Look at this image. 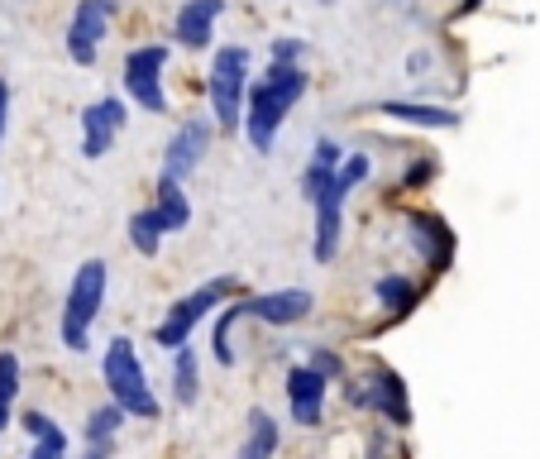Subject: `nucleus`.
<instances>
[{
	"instance_id": "obj_1",
	"label": "nucleus",
	"mask_w": 540,
	"mask_h": 459,
	"mask_svg": "<svg viewBox=\"0 0 540 459\" xmlns=\"http://www.w3.org/2000/svg\"><path fill=\"white\" fill-rule=\"evenodd\" d=\"M306 96V72L297 63H273L268 77H263L254 96H249V115H244V130H249V144L259 153H273V139H278L287 110Z\"/></svg>"
},
{
	"instance_id": "obj_2",
	"label": "nucleus",
	"mask_w": 540,
	"mask_h": 459,
	"mask_svg": "<svg viewBox=\"0 0 540 459\" xmlns=\"http://www.w3.org/2000/svg\"><path fill=\"white\" fill-rule=\"evenodd\" d=\"M106 388L110 402H120L125 416H158V397H153L149 378H144V364H139V350H134L125 335H115L106 350Z\"/></svg>"
},
{
	"instance_id": "obj_3",
	"label": "nucleus",
	"mask_w": 540,
	"mask_h": 459,
	"mask_svg": "<svg viewBox=\"0 0 540 459\" xmlns=\"http://www.w3.org/2000/svg\"><path fill=\"white\" fill-rule=\"evenodd\" d=\"M106 302V263L101 259H87L77 268V278L67 287V306H63V345L67 350H87L91 340V321H96V311Z\"/></svg>"
},
{
	"instance_id": "obj_4",
	"label": "nucleus",
	"mask_w": 540,
	"mask_h": 459,
	"mask_svg": "<svg viewBox=\"0 0 540 459\" xmlns=\"http://www.w3.org/2000/svg\"><path fill=\"white\" fill-rule=\"evenodd\" d=\"M230 292H235V283H225V278H220V283L196 287L192 297H182V302H177L173 311H168V316L153 326V340H158L163 350H182V345L192 340L196 321H206V316H211V306H220L225 297H230Z\"/></svg>"
},
{
	"instance_id": "obj_5",
	"label": "nucleus",
	"mask_w": 540,
	"mask_h": 459,
	"mask_svg": "<svg viewBox=\"0 0 540 459\" xmlns=\"http://www.w3.org/2000/svg\"><path fill=\"white\" fill-rule=\"evenodd\" d=\"M244 87H249V53L244 48H220L216 63H211V106H216V120L225 130H235Z\"/></svg>"
},
{
	"instance_id": "obj_6",
	"label": "nucleus",
	"mask_w": 540,
	"mask_h": 459,
	"mask_svg": "<svg viewBox=\"0 0 540 459\" xmlns=\"http://www.w3.org/2000/svg\"><path fill=\"white\" fill-rule=\"evenodd\" d=\"M163 67H168V48L163 44H144L125 58V91L144 110H168V96H163Z\"/></svg>"
},
{
	"instance_id": "obj_7",
	"label": "nucleus",
	"mask_w": 540,
	"mask_h": 459,
	"mask_svg": "<svg viewBox=\"0 0 540 459\" xmlns=\"http://www.w3.org/2000/svg\"><path fill=\"white\" fill-rule=\"evenodd\" d=\"M110 15H115V0H82V5H77L72 29H67V53H72V63H82V67L96 63V48L106 39Z\"/></svg>"
},
{
	"instance_id": "obj_8",
	"label": "nucleus",
	"mask_w": 540,
	"mask_h": 459,
	"mask_svg": "<svg viewBox=\"0 0 540 459\" xmlns=\"http://www.w3.org/2000/svg\"><path fill=\"white\" fill-rule=\"evenodd\" d=\"M311 292L302 287H282V292H263L254 302H239V316H254V321H273V326H292V321H302L311 316Z\"/></svg>"
},
{
	"instance_id": "obj_9",
	"label": "nucleus",
	"mask_w": 540,
	"mask_h": 459,
	"mask_svg": "<svg viewBox=\"0 0 540 459\" xmlns=\"http://www.w3.org/2000/svg\"><path fill=\"white\" fill-rule=\"evenodd\" d=\"M125 130V106L106 96V101H96V106L82 110V153L87 158H106L110 153V139Z\"/></svg>"
},
{
	"instance_id": "obj_10",
	"label": "nucleus",
	"mask_w": 540,
	"mask_h": 459,
	"mask_svg": "<svg viewBox=\"0 0 540 459\" xmlns=\"http://www.w3.org/2000/svg\"><path fill=\"white\" fill-rule=\"evenodd\" d=\"M206 144H211V125L206 120H187L182 130L173 134V144H168V153H163V177H182L196 173V163L206 158Z\"/></svg>"
},
{
	"instance_id": "obj_11",
	"label": "nucleus",
	"mask_w": 540,
	"mask_h": 459,
	"mask_svg": "<svg viewBox=\"0 0 540 459\" xmlns=\"http://www.w3.org/2000/svg\"><path fill=\"white\" fill-rule=\"evenodd\" d=\"M287 402H292V421L316 426L325 412V373H316L311 364L287 373Z\"/></svg>"
},
{
	"instance_id": "obj_12",
	"label": "nucleus",
	"mask_w": 540,
	"mask_h": 459,
	"mask_svg": "<svg viewBox=\"0 0 540 459\" xmlns=\"http://www.w3.org/2000/svg\"><path fill=\"white\" fill-rule=\"evenodd\" d=\"M354 402H359V407H378V412H388V421H397V426H407V421H411L407 393H402V378L388 373V369H373L368 388H359Z\"/></svg>"
},
{
	"instance_id": "obj_13",
	"label": "nucleus",
	"mask_w": 540,
	"mask_h": 459,
	"mask_svg": "<svg viewBox=\"0 0 540 459\" xmlns=\"http://www.w3.org/2000/svg\"><path fill=\"white\" fill-rule=\"evenodd\" d=\"M225 15V0H187L177 10V44L182 48H206L211 44V24Z\"/></svg>"
},
{
	"instance_id": "obj_14",
	"label": "nucleus",
	"mask_w": 540,
	"mask_h": 459,
	"mask_svg": "<svg viewBox=\"0 0 540 459\" xmlns=\"http://www.w3.org/2000/svg\"><path fill=\"white\" fill-rule=\"evenodd\" d=\"M345 197L335 182H330V192L316 201V259L330 263L335 259V249H340V211H345Z\"/></svg>"
},
{
	"instance_id": "obj_15",
	"label": "nucleus",
	"mask_w": 540,
	"mask_h": 459,
	"mask_svg": "<svg viewBox=\"0 0 540 459\" xmlns=\"http://www.w3.org/2000/svg\"><path fill=\"white\" fill-rule=\"evenodd\" d=\"M149 211L158 216L163 230H187V220H192V201H187V192H182L177 177H158V197H153Z\"/></svg>"
},
{
	"instance_id": "obj_16",
	"label": "nucleus",
	"mask_w": 540,
	"mask_h": 459,
	"mask_svg": "<svg viewBox=\"0 0 540 459\" xmlns=\"http://www.w3.org/2000/svg\"><path fill=\"white\" fill-rule=\"evenodd\" d=\"M278 421L268 412H249V436H244V445H239L235 459H273L278 455Z\"/></svg>"
},
{
	"instance_id": "obj_17",
	"label": "nucleus",
	"mask_w": 540,
	"mask_h": 459,
	"mask_svg": "<svg viewBox=\"0 0 540 459\" xmlns=\"http://www.w3.org/2000/svg\"><path fill=\"white\" fill-rule=\"evenodd\" d=\"M383 115H392V120H407V125H431V130H454V125H459V115H454V110H445V106H411V101H388Z\"/></svg>"
},
{
	"instance_id": "obj_18",
	"label": "nucleus",
	"mask_w": 540,
	"mask_h": 459,
	"mask_svg": "<svg viewBox=\"0 0 540 459\" xmlns=\"http://www.w3.org/2000/svg\"><path fill=\"white\" fill-rule=\"evenodd\" d=\"M173 383H177V402H182V407H192V402H196V388H201V364H196V350H192V345H182V350H177Z\"/></svg>"
},
{
	"instance_id": "obj_19",
	"label": "nucleus",
	"mask_w": 540,
	"mask_h": 459,
	"mask_svg": "<svg viewBox=\"0 0 540 459\" xmlns=\"http://www.w3.org/2000/svg\"><path fill=\"white\" fill-rule=\"evenodd\" d=\"M15 393H20V359L15 354H0V431L15 416Z\"/></svg>"
},
{
	"instance_id": "obj_20",
	"label": "nucleus",
	"mask_w": 540,
	"mask_h": 459,
	"mask_svg": "<svg viewBox=\"0 0 540 459\" xmlns=\"http://www.w3.org/2000/svg\"><path fill=\"white\" fill-rule=\"evenodd\" d=\"M130 240H134V249H139L144 259H153V254H158V244H163V225H158V216H153V211H139V216L130 220Z\"/></svg>"
},
{
	"instance_id": "obj_21",
	"label": "nucleus",
	"mask_w": 540,
	"mask_h": 459,
	"mask_svg": "<svg viewBox=\"0 0 540 459\" xmlns=\"http://www.w3.org/2000/svg\"><path fill=\"white\" fill-rule=\"evenodd\" d=\"M24 431L34 436V445H44V450H67V431L44 412H29L24 416Z\"/></svg>"
},
{
	"instance_id": "obj_22",
	"label": "nucleus",
	"mask_w": 540,
	"mask_h": 459,
	"mask_svg": "<svg viewBox=\"0 0 540 459\" xmlns=\"http://www.w3.org/2000/svg\"><path fill=\"white\" fill-rule=\"evenodd\" d=\"M120 421H125V407H120V402H110V407H101V412L91 416L87 440H91V445H110V436L120 431Z\"/></svg>"
},
{
	"instance_id": "obj_23",
	"label": "nucleus",
	"mask_w": 540,
	"mask_h": 459,
	"mask_svg": "<svg viewBox=\"0 0 540 459\" xmlns=\"http://www.w3.org/2000/svg\"><path fill=\"white\" fill-rule=\"evenodd\" d=\"M330 182H335V168H330V163H321V158H311V168L302 173V197L316 206V201L330 192Z\"/></svg>"
},
{
	"instance_id": "obj_24",
	"label": "nucleus",
	"mask_w": 540,
	"mask_h": 459,
	"mask_svg": "<svg viewBox=\"0 0 540 459\" xmlns=\"http://www.w3.org/2000/svg\"><path fill=\"white\" fill-rule=\"evenodd\" d=\"M378 302L392 311H407V306H416V287L407 278H378Z\"/></svg>"
},
{
	"instance_id": "obj_25",
	"label": "nucleus",
	"mask_w": 540,
	"mask_h": 459,
	"mask_svg": "<svg viewBox=\"0 0 540 459\" xmlns=\"http://www.w3.org/2000/svg\"><path fill=\"white\" fill-rule=\"evenodd\" d=\"M364 177H368V158H364V153H349V163L335 168V187H340V192H354Z\"/></svg>"
},
{
	"instance_id": "obj_26",
	"label": "nucleus",
	"mask_w": 540,
	"mask_h": 459,
	"mask_svg": "<svg viewBox=\"0 0 540 459\" xmlns=\"http://www.w3.org/2000/svg\"><path fill=\"white\" fill-rule=\"evenodd\" d=\"M411 225H416V230H421V235H426V240H450V235H445V225H440V220L411 216ZM445 263H450V244H440V249H435V268H445Z\"/></svg>"
},
{
	"instance_id": "obj_27",
	"label": "nucleus",
	"mask_w": 540,
	"mask_h": 459,
	"mask_svg": "<svg viewBox=\"0 0 540 459\" xmlns=\"http://www.w3.org/2000/svg\"><path fill=\"white\" fill-rule=\"evenodd\" d=\"M302 53H306L302 39H278V44H273V63H297Z\"/></svg>"
},
{
	"instance_id": "obj_28",
	"label": "nucleus",
	"mask_w": 540,
	"mask_h": 459,
	"mask_svg": "<svg viewBox=\"0 0 540 459\" xmlns=\"http://www.w3.org/2000/svg\"><path fill=\"white\" fill-rule=\"evenodd\" d=\"M311 369H316V373H340V359H335V354H316V359H311Z\"/></svg>"
},
{
	"instance_id": "obj_29",
	"label": "nucleus",
	"mask_w": 540,
	"mask_h": 459,
	"mask_svg": "<svg viewBox=\"0 0 540 459\" xmlns=\"http://www.w3.org/2000/svg\"><path fill=\"white\" fill-rule=\"evenodd\" d=\"M5 115H10V87H5V77H0V139H5Z\"/></svg>"
},
{
	"instance_id": "obj_30",
	"label": "nucleus",
	"mask_w": 540,
	"mask_h": 459,
	"mask_svg": "<svg viewBox=\"0 0 540 459\" xmlns=\"http://www.w3.org/2000/svg\"><path fill=\"white\" fill-rule=\"evenodd\" d=\"M29 459H67V450H44V445H34V455Z\"/></svg>"
},
{
	"instance_id": "obj_31",
	"label": "nucleus",
	"mask_w": 540,
	"mask_h": 459,
	"mask_svg": "<svg viewBox=\"0 0 540 459\" xmlns=\"http://www.w3.org/2000/svg\"><path fill=\"white\" fill-rule=\"evenodd\" d=\"M474 5H478V0H464V5H459V10H474Z\"/></svg>"
},
{
	"instance_id": "obj_32",
	"label": "nucleus",
	"mask_w": 540,
	"mask_h": 459,
	"mask_svg": "<svg viewBox=\"0 0 540 459\" xmlns=\"http://www.w3.org/2000/svg\"><path fill=\"white\" fill-rule=\"evenodd\" d=\"M321 5H335V0H321Z\"/></svg>"
}]
</instances>
